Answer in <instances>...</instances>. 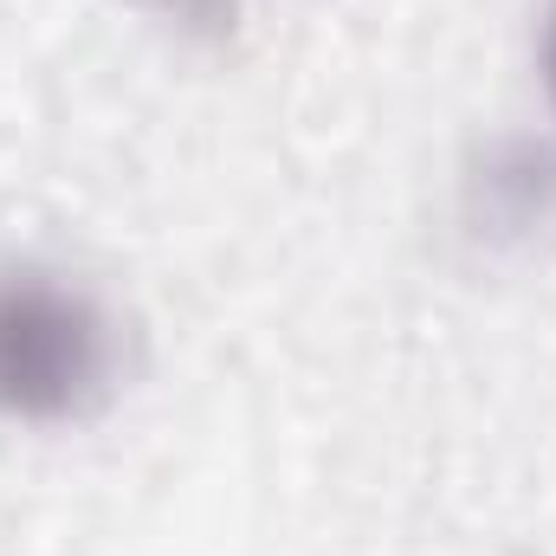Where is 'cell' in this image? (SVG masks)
<instances>
[{
	"mask_svg": "<svg viewBox=\"0 0 556 556\" xmlns=\"http://www.w3.org/2000/svg\"><path fill=\"white\" fill-rule=\"evenodd\" d=\"M124 382V324L78 273L0 260V420L72 427Z\"/></svg>",
	"mask_w": 556,
	"mask_h": 556,
	"instance_id": "6da1fadb",
	"label": "cell"
},
{
	"mask_svg": "<svg viewBox=\"0 0 556 556\" xmlns=\"http://www.w3.org/2000/svg\"><path fill=\"white\" fill-rule=\"evenodd\" d=\"M137 7L149 20H168V26L194 33V39H227L233 20L247 13V0H137Z\"/></svg>",
	"mask_w": 556,
	"mask_h": 556,
	"instance_id": "7a4b0ae2",
	"label": "cell"
},
{
	"mask_svg": "<svg viewBox=\"0 0 556 556\" xmlns=\"http://www.w3.org/2000/svg\"><path fill=\"white\" fill-rule=\"evenodd\" d=\"M538 59H544V91L556 104V0L544 7V33H538Z\"/></svg>",
	"mask_w": 556,
	"mask_h": 556,
	"instance_id": "3957f363",
	"label": "cell"
}]
</instances>
